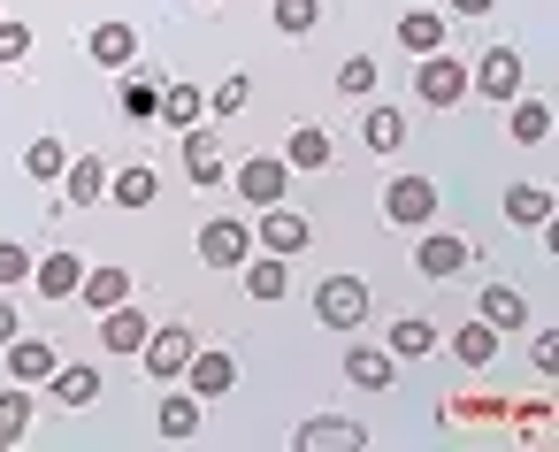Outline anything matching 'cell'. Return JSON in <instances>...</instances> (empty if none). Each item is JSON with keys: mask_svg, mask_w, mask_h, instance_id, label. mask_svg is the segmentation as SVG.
Wrapping results in <instances>:
<instances>
[{"mask_svg": "<svg viewBox=\"0 0 559 452\" xmlns=\"http://www.w3.org/2000/svg\"><path fill=\"white\" fill-rule=\"evenodd\" d=\"M85 55H93L100 70H131V55H139V24H93Z\"/></svg>", "mask_w": 559, "mask_h": 452, "instance_id": "5bb4252c", "label": "cell"}, {"mask_svg": "<svg viewBox=\"0 0 559 452\" xmlns=\"http://www.w3.org/2000/svg\"><path fill=\"white\" fill-rule=\"evenodd\" d=\"M506 215L528 223V230H544V223H551V192H544V185H513V192H506Z\"/></svg>", "mask_w": 559, "mask_h": 452, "instance_id": "d6a6232c", "label": "cell"}, {"mask_svg": "<svg viewBox=\"0 0 559 452\" xmlns=\"http://www.w3.org/2000/svg\"><path fill=\"white\" fill-rule=\"evenodd\" d=\"M32 383H16V391H0V452H9V444H24L32 437Z\"/></svg>", "mask_w": 559, "mask_h": 452, "instance_id": "ac0fdd59", "label": "cell"}, {"mask_svg": "<svg viewBox=\"0 0 559 452\" xmlns=\"http://www.w3.org/2000/svg\"><path fill=\"white\" fill-rule=\"evenodd\" d=\"M0 360H9V383H47L62 353H55L47 337H24V330H16L9 345H0Z\"/></svg>", "mask_w": 559, "mask_h": 452, "instance_id": "30bf717a", "label": "cell"}, {"mask_svg": "<svg viewBox=\"0 0 559 452\" xmlns=\"http://www.w3.org/2000/svg\"><path fill=\"white\" fill-rule=\"evenodd\" d=\"M269 24H276L284 39H307V32L322 24V0H276V9H269Z\"/></svg>", "mask_w": 559, "mask_h": 452, "instance_id": "836d02e7", "label": "cell"}, {"mask_svg": "<svg viewBox=\"0 0 559 452\" xmlns=\"http://www.w3.org/2000/svg\"><path fill=\"white\" fill-rule=\"evenodd\" d=\"M360 139H368L376 154H399V146H406V116H399V108H368V116H360Z\"/></svg>", "mask_w": 559, "mask_h": 452, "instance_id": "f546056e", "label": "cell"}, {"mask_svg": "<svg viewBox=\"0 0 559 452\" xmlns=\"http://www.w3.org/2000/svg\"><path fill=\"white\" fill-rule=\"evenodd\" d=\"M230 383H238V360H230L223 345H200V353L185 360V391H192L200 406H207V399H223Z\"/></svg>", "mask_w": 559, "mask_h": 452, "instance_id": "9c48e42d", "label": "cell"}, {"mask_svg": "<svg viewBox=\"0 0 559 452\" xmlns=\"http://www.w3.org/2000/svg\"><path fill=\"white\" fill-rule=\"evenodd\" d=\"M475 314H483L490 330H521V322H528V299H521L513 284H483V307H475Z\"/></svg>", "mask_w": 559, "mask_h": 452, "instance_id": "7402d4cb", "label": "cell"}, {"mask_svg": "<svg viewBox=\"0 0 559 452\" xmlns=\"http://www.w3.org/2000/svg\"><path fill=\"white\" fill-rule=\"evenodd\" d=\"M314 314H322L330 330H360V322H368V284H360V276H322Z\"/></svg>", "mask_w": 559, "mask_h": 452, "instance_id": "8992f818", "label": "cell"}, {"mask_svg": "<svg viewBox=\"0 0 559 452\" xmlns=\"http://www.w3.org/2000/svg\"><path fill=\"white\" fill-rule=\"evenodd\" d=\"M421 353H437V322H429V314L391 322V360H421Z\"/></svg>", "mask_w": 559, "mask_h": 452, "instance_id": "83f0119b", "label": "cell"}, {"mask_svg": "<svg viewBox=\"0 0 559 452\" xmlns=\"http://www.w3.org/2000/svg\"><path fill=\"white\" fill-rule=\"evenodd\" d=\"M414 93H421V108H460L467 100V62L460 55H421V70H414Z\"/></svg>", "mask_w": 559, "mask_h": 452, "instance_id": "6da1fadb", "label": "cell"}, {"mask_svg": "<svg viewBox=\"0 0 559 452\" xmlns=\"http://www.w3.org/2000/svg\"><path fill=\"white\" fill-rule=\"evenodd\" d=\"M154 192H162V177H154L146 162H139V169H116V177H108V200H116V207H154Z\"/></svg>", "mask_w": 559, "mask_h": 452, "instance_id": "484cf974", "label": "cell"}, {"mask_svg": "<svg viewBox=\"0 0 559 452\" xmlns=\"http://www.w3.org/2000/svg\"><path fill=\"white\" fill-rule=\"evenodd\" d=\"M345 376H353L360 391H391V376H399V368H391V353H383V345H353V353H345Z\"/></svg>", "mask_w": 559, "mask_h": 452, "instance_id": "cb8c5ba5", "label": "cell"}, {"mask_svg": "<svg viewBox=\"0 0 559 452\" xmlns=\"http://www.w3.org/2000/svg\"><path fill=\"white\" fill-rule=\"evenodd\" d=\"M444 39H452V24H444L437 9H406V16H399V47H406V55H437Z\"/></svg>", "mask_w": 559, "mask_h": 452, "instance_id": "9a60e30c", "label": "cell"}, {"mask_svg": "<svg viewBox=\"0 0 559 452\" xmlns=\"http://www.w3.org/2000/svg\"><path fill=\"white\" fill-rule=\"evenodd\" d=\"M154 116H169V123L185 131V123L207 116V93H200V85H162V108H154Z\"/></svg>", "mask_w": 559, "mask_h": 452, "instance_id": "4dcf8cb0", "label": "cell"}, {"mask_svg": "<svg viewBox=\"0 0 559 452\" xmlns=\"http://www.w3.org/2000/svg\"><path fill=\"white\" fill-rule=\"evenodd\" d=\"M62 169H70V146H62V139H32V146H24V177L55 185Z\"/></svg>", "mask_w": 559, "mask_h": 452, "instance_id": "1f68e13d", "label": "cell"}, {"mask_svg": "<svg viewBox=\"0 0 559 452\" xmlns=\"http://www.w3.org/2000/svg\"><path fill=\"white\" fill-rule=\"evenodd\" d=\"M506 116H513V146H544V139H551V108H544V100L513 93V100H506Z\"/></svg>", "mask_w": 559, "mask_h": 452, "instance_id": "d6986e66", "label": "cell"}, {"mask_svg": "<svg viewBox=\"0 0 559 452\" xmlns=\"http://www.w3.org/2000/svg\"><path fill=\"white\" fill-rule=\"evenodd\" d=\"M116 108H123V116H154V108H162V78L131 70V78H123V93H116Z\"/></svg>", "mask_w": 559, "mask_h": 452, "instance_id": "e575fe53", "label": "cell"}, {"mask_svg": "<svg viewBox=\"0 0 559 452\" xmlns=\"http://www.w3.org/2000/svg\"><path fill=\"white\" fill-rule=\"evenodd\" d=\"M337 93H345V100H368V93H376V62H368V55H353V62L337 70Z\"/></svg>", "mask_w": 559, "mask_h": 452, "instance_id": "8d00e7d4", "label": "cell"}, {"mask_svg": "<svg viewBox=\"0 0 559 452\" xmlns=\"http://www.w3.org/2000/svg\"><path fill=\"white\" fill-rule=\"evenodd\" d=\"M146 330H154V322H146V314H139L131 299L100 314V345H108V353H139V345H146Z\"/></svg>", "mask_w": 559, "mask_h": 452, "instance_id": "e0dca14e", "label": "cell"}, {"mask_svg": "<svg viewBox=\"0 0 559 452\" xmlns=\"http://www.w3.org/2000/svg\"><path fill=\"white\" fill-rule=\"evenodd\" d=\"M154 421H162V437H192V429H200V399H192V391H169Z\"/></svg>", "mask_w": 559, "mask_h": 452, "instance_id": "d590c367", "label": "cell"}, {"mask_svg": "<svg viewBox=\"0 0 559 452\" xmlns=\"http://www.w3.org/2000/svg\"><path fill=\"white\" fill-rule=\"evenodd\" d=\"M47 391H55L62 406H93V399H100V368H62V360H55Z\"/></svg>", "mask_w": 559, "mask_h": 452, "instance_id": "f1b7e54d", "label": "cell"}, {"mask_svg": "<svg viewBox=\"0 0 559 452\" xmlns=\"http://www.w3.org/2000/svg\"><path fill=\"white\" fill-rule=\"evenodd\" d=\"M414 261H421V276H437V284H444V276H460V269L475 261V246H467V238H452V230H429Z\"/></svg>", "mask_w": 559, "mask_h": 452, "instance_id": "4fadbf2b", "label": "cell"}, {"mask_svg": "<svg viewBox=\"0 0 559 452\" xmlns=\"http://www.w3.org/2000/svg\"><path fill=\"white\" fill-rule=\"evenodd\" d=\"M284 169H330V131L322 123H299L284 139Z\"/></svg>", "mask_w": 559, "mask_h": 452, "instance_id": "ffe728a7", "label": "cell"}, {"mask_svg": "<svg viewBox=\"0 0 559 452\" xmlns=\"http://www.w3.org/2000/svg\"><path fill=\"white\" fill-rule=\"evenodd\" d=\"M467 93H490V100H513L521 93V55L513 47H490L475 70H467Z\"/></svg>", "mask_w": 559, "mask_h": 452, "instance_id": "8fae6325", "label": "cell"}, {"mask_svg": "<svg viewBox=\"0 0 559 452\" xmlns=\"http://www.w3.org/2000/svg\"><path fill=\"white\" fill-rule=\"evenodd\" d=\"M452 360H467V368H490V360H498V330H490L483 314H475V322H460V330H452Z\"/></svg>", "mask_w": 559, "mask_h": 452, "instance_id": "603a6c76", "label": "cell"}, {"mask_svg": "<svg viewBox=\"0 0 559 452\" xmlns=\"http://www.w3.org/2000/svg\"><path fill=\"white\" fill-rule=\"evenodd\" d=\"M24 276H32V253H24V246H9V238H0V292H16Z\"/></svg>", "mask_w": 559, "mask_h": 452, "instance_id": "74e56055", "label": "cell"}, {"mask_svg": "<svg viewBox=\"0 0 559 452\" xmlns=\"http://www.w3.org/2000/svg\"><path fill=\"white\" fill-rule=\"evenodd\" d=\"M32 55V24H0V62H24Z\"/></svg>", "mask_w": 559, "mask_h": 452, "instance_id": "ab89813d", "label": "cell"}, {"mask_svg": "<svg viewBox=\"0 0 559 452\" xmlns=\"http://www.w3.org/2000/svg\"><path fill=\"white\" fill-rule=\"evenodd\" d=\"M246 100H253V78H223L215 85V116H238Z\"/></svg>", "mask_w": 559, "mask_h": 452, "instance_id": "f35d334b", "label": "cell"}, {"mask_svg": "<svg viewBox=\"0 0 559 452\" xmlns=\"http://www.w3.org/2000/svg\"><path fill=\"white\" fill-rule=\"evenodd\" d=\"M78 292H85V307H93V314H108V307H123V299H131V276H123V269H85V284H78Z\"/></svg>", "mask_w": 559, "mask_h": 452, "instance_id": "4316f807", "label": "cell"}, {"mask_svg": "<svg viewBox=\"0 0 559 452\" xmlns=\"http://www.w3.org/2000/svg\"><path fill=\"white\" fill-rule=\"evenodd\" d=\"M253 253V230L238 223V215H215V223H200V261L207 269H238Z\"/></svg>", "mask_w": 559, "mask_h": 452, "instance_id": "ba28073f", "label": "cell"}, {"mask_svg": "<svg viewBox=\"0 0 559 452\" xmlns=\"http://www.w3.org/2000/svg\"><path fill=\"white\" fill-rule=\"evenodd\" d=\"M16 330H24V314H16V307H9V292H0V345H9V337H16Z\"/></svg>", "mask_w": 559, "mask_h": 452, "instance_id": "60d3db41", "label": "cell"}, {"mask_svg": "<svg viewBox=\"0 0 559 452\" xmlns=\"http://www.w3.org/2000/svg\"><path fill=\"white\" fill-rule=\"evenodd\" d=\"M238 269H246V292H253V299H269V307L292 292V269H284V253H261V261H238Z\"/></svg>", "mask_w": 559, "mask_h": 452, "instance_id": "44dd1931", "label": "cell"}, {"mask_svg": "<svg viewBox=\"0 0 559 452\" xmlns=\"http://www.w3.org/2000/svg\"><path fill=\"white\" fill-rule=\"evenodd\" d=\"M429 215H437V185H429V177H391V185H383V223L421 230Z\"/></svg>", "mask_w": 559, "mask_h": 452, "instance_id": "5b68a950", "label": "cell"}, {"mask_svg": "<svg viewBox=\"0 0 559 452\" xmlns=\"http://www.w3.org/2000/svg\"><path fill=\"white\" fill-rule=\"evenodd\" d=\"M177 154H185V177H192L200 192H215V185L230 177V162H223V139H215L207 123H185V139H177Z\"/></svg>", "mask_w": 559, "mask_h": 452, "instance_id": "3957f363", "label": "cell"}, {"mask_svg": "<svg viewBox=\"0 0 559 452\" xmlns=\"http://www.w3.org/2000/svg\"><path fill=\"white\" fill-rule=\"evenodd\" d=\"M230 185H238V200H246V207H276V200H284V185H292V169H284V154H253V162H238V169H230Z\"/></svg>", "mask_w": 559, "mask_h": 452, "instance_id": "277c9868", "label": "cell"}, {"mask_svg": "<svg viewBox=\"0 0 559 452\" xmlns=\"http://www.w3.org/2000/svg\"><path fill=\"white\" fill-rule=\"evenodd\" d=\"M253 246H261V253H284V261H292V253H307V215H299V207H284V200H276V207H261Z\"/></svg>", "mask_w": 559, "mask_h": 452, "instance_id": "52a82bcc", "label": "cell"}, {"mask_svg": "<svg viewBox=\"0 0 559 452\" xmlns=\"http://www.w3.org/2000/svg\"><path fill=\"white\" fill-rule=\"evenodd\" d=\"M498 0H452V16H490Z\"/></svg>", "mask_w": 559, "mask_h": 452, "instance_id": "b9f144b4", "label": "cell"}, {"mask_svg": "<svg viewBox=\"0 0 559 452\" xmlns=\"http://www.w3.org/2000/svg\"><path fill=\"white\" fill-rule=\"evenodd\" d=\"M108 192V169H100V154H70V169H62V200L70 207H93Z\"/></svg>", "mask_w": 559, "mask_h": 452, "instance_id": "2e32d148", "label": "cell"}, {"mask_svg": "<svg viewBox=\"0 0 559 452\" xmlns=\"http://www.w3.org/2000/svg\"><path fill=\"white\" fill-rule=\"evenodd\" d=\"M78 284H85V261L78 253H39L32 261V292L39 299H78Z\"/></svg>", "mask_w": 559, "mask_h": 452, "instance_id": "7c38bea8", "label": "cell"}, {"mask_svg": "<svg viewBox=\"0 0 559 452\" xmlns=\"http://www.w3.org/2000/svg\"><path fill=\"white\" fill-rule=\"evenodd\" d=\"M322 444H368V429L345 421V414H314V421L299 429V452H322Z\"/></svg>", "mask_w": 559, "mask_h": 452, "instance_id": "d4e9b609", "label": "cell"}, {"mask_svg": "<svg viewBox=\"0 0 559 452\" xmlns=\"http://www.w3.org/2000/svg\"><path fill=\"white\" fill-rule=\"evenodd\" d=\"M139 353H146V376H154V383H177V376H185V360L200 353V337H192L185 322H162V330H146V345H139Z\"/></svg>", "mask_w": 559, "mask_h": 452, "instance_id": "7a4b0ae2", "label": "cell"}]
</instances>
